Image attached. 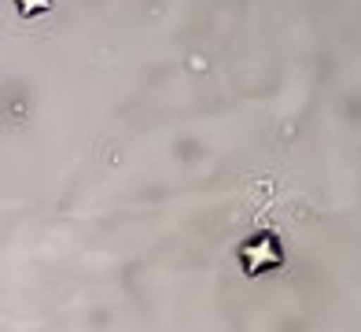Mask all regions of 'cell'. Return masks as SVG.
<instances>
[{"instance_id":"cell-2","label":"cell","mask_w":361,"mask_h":332,"mask_svg":"<svg viewBox=\"0 0 361 332\" xmlns=\"http://www.w3.org/2000/svg\"><path fill=\"white\" fill-rule=\"evenodd\" d=\"M19 8L34 15V11H44V8H48V0H19Z\"/></svg>"},{"instance_id":"cell-1","label":"cell","mask_w":361,"mask_h":332,"mask_svg":"<svg viewBox=\"0 0 361 332\" xmlns=\"http://www.w3.org/2000/svg\"><path fill=\"white\" fill-rule=\"evenodd\" d=\"M240 262H243L247 273L273 270V266H281V247H276V240L269 237V232H258V237H251L240 247Z\"/></svg>"}]
</instances>
